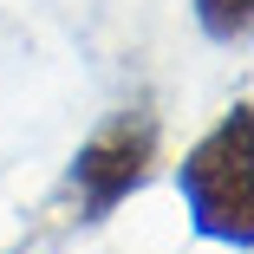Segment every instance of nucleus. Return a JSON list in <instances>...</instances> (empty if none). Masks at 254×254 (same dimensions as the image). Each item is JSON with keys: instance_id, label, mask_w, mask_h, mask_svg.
Here are the masks:
<instances>
[{"instance_id": "2", "label": "nucleus", "mask_w": 254, "mask_h": 254, "mask_svg": "<svg viewBox=\"0 0 254 254\" xmlns=\"http://www.w3.org/2000/svg\"><path fill=\"white\" fill-rule=\"evenodd\" d=\"M157 111L150 105H130L118 111L98 137L78 143V157L65 170V202H72V222H105L124 195H137L150 183V170H157Z\"/></svg>"}, {"instance_id": "1", "label": "nucleus", "mask_w": 254, "mask_h": 254, "mask_svg": "<svg viewBox=\"0 0 254 254\" xmlns=\"http://www.w3.org/2000/svg\"><path fill=\"white\" fill-rule=\"evenodd\" d=\"M254 105L241 98L235 111H222L215 130H202L189 143V157L176 163V189L189 228L202 241H222L235 254L254 248Z\"/></svg>"}, {"instance_id": "3", "label": "nucleus", "mask_w": 254, "mask_h": 254, "mask_svg": "<svg viewBox=\"0 0 254 254\" xmlns=\"http://www.w3.org/2000/svg\"><path fill=\"white\" fill-rule=\"evenodd\" d=\"M195 26L215 46H241L254 26V0H195Z\"/></svg>"}]
</instances>
